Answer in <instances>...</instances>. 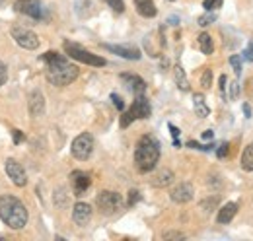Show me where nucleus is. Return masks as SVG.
Listing matches in <instances>:
<instances>
[{
    "label": "nucleus",
    "instance_id": "1",
    "mask_svg": "<svg viewBox=\"0 0 253 241\" xmlns=\"http://www.w3.org/2000/svg\"><path fill=\"white\" fill-rule=\"evenodd\" d=\"M43 60L47 64L45 78L53 86H68L78 78V66L70 64V60L64 55H59L57 51H49L43 55Z\"/></svg>",
    "mask_w": 253,
    "mask_h": 241
},
{
    "label": "nucleus",
    "instance_id": "2",
    "mask_svg": "<svg viewBox=\"0 0 253 241\" xmlns=\"http://www.w3.org/2000/svg\"><path fill=\"white\" fill-rule=\"evenodd\" d=\"M0 218L12 230H22L28 224V208L14 195L0 197Z\"/></svg>",
    "mask_w": 253,
    "mask_h": 241
},
{
    "label": "nucleus",
    "instance_id": "3",
    "mask_svg": "<svg viewBox=\"0 0 253 241\" xmlns=\"http://www.w3.org/2000/svg\"><path fill=\"white\" fill-rule=\"evenodd\" d=\"M160 160V144L152 136H142L134 150V163L140 173H148L156 167Z\"/></svg>",
    "mask_w": 253,
    "mask_h": 241
},
{
    "label": "nucleus",
    "instance_id": "4",
    "mask_svg": "<svg viewBox=\"0 0 253 241\" xmlns=\"http://www.w3.org/2000/svg\"><path fill=\"white\" fill-rule=\"evenodd\" d=\"M150 113H152V109H150L148 99H146L142 93H138V95H136V99L132 101V107L123 113V117H121V126L126 128V126H128L134 119H148V117H150Z\"/></svg>",
    "mask_w": 253,
    "mask_h": 241
},
{
    "label": "nucleus",
    "instance_id": "5",
    "mask_svg": "<svg viewBox=\"0 0 253 241\" xmlns=\"http://www.w3.org/2000/svg\"><path fill=\"white\" fill-rule=\"evenodd\" d=\"M95 204L103 214H115L123 208V197L113 191H101L95 199Z\"/></svg>",
    "mask_w": 253,
    "mask_h": 241
},
{
    "label": "nucleus",
    "instance_id": "6",
    "mask_svg": "<svg viewBox=\"0 0 253 241\" xmlns=\"http://www.w3.org/2000/svg\"><path fill=\"white\" fill-rule=\"evenodd\" d=\"M64 53H66L70 59L80 60V62L90 64V66H103V64H105V59H101V57H97V55H92L90 51H86V49H82V47H78V45H74V43H64Z\"/></svg>",
    "mask_w": 253,
    "mask_h": 241
},
{
    "label": "nucleus",
    "instance_id": "7",
    "mask_svg": "<svg viewBox=\"0 0 253 241\" xmlns=\"http://www.w3.org/2000/svg\"><path fill=\"white\" fill-rule=\"evenodd\" d=\"M70 150H72V156L76 160H80V161L88 160L92 156V152H94V138H92V134L90 132H82L80 136H76Z\"/></svg>",
    "mask_w": 253,
    "mask_h": 241
},
{
    "label": "nucleus",
    "instance_id": "8",
    "mask_svg": "<svg viewBox=\"0 0 253 241\" xmlns=\"http://www.w3.org/2000/svg\"><path fill=\"white\" fill-rule=\"evenodd\" d=\"M12 39L20 47H24L28 51H35L39 47V37L32 30L24 28V26H12Z\"/></svg>",
    "mask_w": 253,
    "mask_h": 241
},
{
    "label": "nucleus",
    "instance_id": "9",
    "mask_svg": "<svg viewBox=\"0 0 253 241\" xmlns=\"http://www.w3.org/2000/svg\"><path fill=\"white\" fill-rule=\"evenodd\" d=\"M4 169H6L8 177L12 179V183H14L16 187H26L28 175H26V171H24V165H22L18 160H14V158L6 160V161H4Z\"/></svg>",
    "mask_w": 253,
    "mask_h": 241
},
{
    "label": "nucleus",
    "instance_id": "10",
    "mask_svg": "<svg viewBox=\"0 0 253 241\" xmlns=\"http://www.w3.org/2000/svg\"><path fill=\"white\" fill-rule=\"evenodd\" d=\"M14 8H16L18 14H24V16L33 18V20L43 18V6H41L39 0H16Z\"/></svg>",
    "mask_w": 253,
    "mask_h": 241
},
{
    "label": "nucleus",
    "instance_id": "11",
    "mask_svg": "<svg viewBox=\"0 0 253 241\" xmlns=\"http://www.w3.org/2000/svg\"><path fill=\"white\" fill-rule=\"evenodd\" d=\"M70 183H72L74 195H76V197H82V195L90 189L92 179H90V175L84 173V171H72V173H70Z\"/></svg>",
    "mask_w": 253,
    "mask_h": 241
},
{
    "label": "nucleus",
    "instance_id": "12",
    "mask_svg": "<svg viewBox=\"0 0 253 241\" xmlns=\"http://www.w3.org/2000/svg\"><path fill=\"white\" fill-rule=\"evenodd\" d=\"M169 195H171V201H173V202L185 204V202H189L191 199H193L195 191H193V185H191V183H179Z\"/></svg>",
    "mask_w": 253,
    "mask_h": 241
},
{
    "label": "nucleus",
    "instance_id": "13",
    "mask_svg": "<svg viewBox=\"0 0 253 241\" xmlns=\"http://www.w3.org/2000/svg\"><path fill=\"white\" fill-rule=\"evenodd\" d=\"M103 49H107V51H111V53H115L126 60L140 59V51L136 47H130V45H107V43H103Z\"/></svg>",
    "mask_w": 253,
    "mask_h": 241
},
{
    "label": "nucleus",
    "instance_id": "14",
    "mask_svg": "<svg viewBox=\"0 0 253 241\" xmlns=\"http://www.w3.org/2000/svg\"><path fill=\"white\" fill-rule=\"evenodd\" d=\"M28 107H30V113L32 117H41L45 113V97L39 90H33L28 97Z\"/></svg>",
    "mask_w": 253,
    "mask_h": 241
},
{
    "label": "nucleus",
    "instance_id": "15",
    "mask_svg": "<svg viewBox=\"0 0 253 241\" xmlns=\"http://www.w3.org/2000/svg\"><path fill=\"white\" fill-rule=\"evenodd\" d=\"M72 220L78 224V226H86L90 220H92V206L86 204V202H78L72 210Z\"/></svg>",
    "mask_w": 253,
    "mask_h": 241
},
{
    "label": "nucleus",
    "instance_id": "16",
    "mask_svg": "<svg viewBox=\"0 0 253 241\" xmlns=\"http://www.w3.org/2000/svg\"><path fill=\"white\" fill-rule=\"evenodd\" d=\"M121 80L125 82L126 88L132 91V93H136V95L138 93H144V90H146V82L140 76H136V74H123Z\"/></svg>",
    "mask_w": 253,
    "mask_h": 241
},
{
    "label": "nucleus",
    "instance_id": "17",
    "mask_svg": "<svg viewBox=\"0 0 253 241\" xmlns=\"http://www.w3.org/2000/svg\"><path fill=\"white\" fill-rule=\"evenodd\" d=\"M134 6H136V12L142 18H154L158 14L154 0H134Z\"/></svg>",
    "mask_w": 253,
    "mask_h": 241
},
{
    "label": "nucleus",
    "instance_id": "18",
    "mask_svg": "<svg viewBox=\"0 0 253 241\" xmlns=\"http://www.w3.org/2000/svg\"><path fill=\"white\" fill-rule=\"evenodd\" d=\"M236 214H238V204L236 202H228V204H224L220 210H218L216 220H218V224H230Z\"/></svg>",
    "mask_w": 253,
    "mask_h": 241
},
{
    "label": "nucleus",
    "instance_id": "19",
    "mask_svg": "<svg viewBox=\"0 0 253 241\" xmlns=\"http://www.w3.org/2000/svg\"><path fill=\"white\" fill-rule=\"evenodd\" d=\"M193 109H195L197 117H201V119L209 117L211 109H209V105H207V101H205V95H203V93H195V95H193Z\"/></svg>",
    "mask_w": 253,
    "mask_h": 241
},
{
    "label": "nucleus",
    "instance_id": "20",
    "mask_svg": "<svg viewBox=\"0 0 253 241\" xmlns=\"http://www.w3.org/2000/svg\"><path fill=\"white\" fill-rule=\"evenodd\" d=\"M173 181V171H169V169H160L158 173L152 177V187H158V189H162V187H168L169 183Z\"/></svg>",
    "mask_w": 253,
    "mask_h": 241
},
{
    "label": "nucleus",
    "instance_id": "21",
    "mask_svg": "<svg viewBox=\"0 0 253 241\" xmlns=\"http://www.w3.org/2000/svg\"><path fill=\"white\" fill-rule=\"evenodd\" d=\"M197 41H199V47H201V51H203L205 55H212V51H214V43H212V37H211L209 33H201Z\"/></svg>",
    "mask_w": 253,
    "mask_h": 241
},
{
    "label": "nucleus",
    "instance_id": "22",
    "mask_svg": "<svg viewBox=\"0 0 253 241\" xmlns=\"http://www.w3.org/2000/svg\"><path fill=\"white\" fill-rule=\"evenodd\" d=\"M173 76H175V84H177V88L181 91H189V82H187V78H185V72H183V68L177 64L175 68H173Z\"/></svg>",
    "mask_w": 253,
    "mask_h": 241
},
{
    "label": "nucleus",
    "instance_id": "23",
    "mask_svg": "<svg viewBox=\"0 0 253 241\" xmlns=\"http://www.w3.org/2000/svg\"><path fill=\"white\" fill-rule=\"evenodd\" d=\"M242 167L246 171H253V142L248 144V148L242 154Z\"/></svg>",
    "mask_w": 253,
    "mask_h": 241
},
{
    "label": "nucleus",
    "instance_id": "24",
    "mask_svg": "<svg viewBox=\"0 0 253 241\" xmlns=\"http://www.w3.org/2000/svg\"><path fill=\"white\" fill-rule=\"evenodd\" d=\"M68 197H70V195H66V189H64V187L57 189V191H55V206L64 210V208L68 206Z\"/></svg>",
    "mask_w": 253,
    "mask_h": 241
},
{
    "label": "nucleus",
    "instance_id": "25",
    "mask_svg": "<svg viewBox=\"0 0 253 241\" xmlns=\"http://www.w3.org/2000/svg\"><path fill=\"white\" fill-rule=\"evenodd\" d=\"M201 86H203L205 90H209V88L212 86V70H211V68H205V72H203V76H201Z\"/></svg>",
    "mask_w": 253,
    "mask_h": 241
},
{
    "label": "nucleus",
    "instance_id": "26",
    "mask_svg": "<svg viewBox=\"0 0 253 241\" xmlns=\"http://www.w3.org/2000/svg\"><path fill=\"white\" fill-rule=\"evenodd\" d=\"M214 22H216V14H211V12L199 18V26H201V28H207V26H211V24H214Z\"/></svg>",
    "mask_w": 253,
    "mask_h": 241
},
{
    "label": "nucleus",
    "instance_id": "27",
    "mask_svg": "<svg viewBox=\"0 0 253 241\" xmlns=\"http://www.w3.org/2000/svg\"><path fill=\"white\" fill-rule=\"evenodd\" d=\"M216 204H218V197H212V199L203 201V202H201V208H203L205 212H211V210H214Z\"/></svg>",
    "mask_w": 253,
    "mask_h": 241
},
{
    "label": "nucleus",
    "instance_id": "28",
    "mask_svg": "<svg viewBox=\"0 0 253 241\" xmlns=\"http://www.w3.org/2000/svg\"><path fill=\"white\" fill-rule=\"evenodd\" d=\"M111 8H113V12H117V14H123L125 12V2L123 0H105Z\"/></svg>",
    "mask_w": 253,
    "mask_h": 241
},
{
    "label": "nucleus",
    "instance_id": "29",
    "mask_svg": "<svg viewBox=\"0 0 253 241\" xmlns=\"http://www.w3.org/2000/svg\"><path fill=\"white\" fill-rule=\"evenodd\" d=\"M220 6H222V0H205V2H203V8H205L207 12H212V10L220 8Z\"/></svg>",
    "mask_w": 253,
    "mask_h": 241
},
{
    "label": "nucleus",
    "instance_id": "30",
    "mask_svg": "<svg viewBox=\"0 0 253 241\" xmlns=\"http://www.w3.org/2000/svg\"><path fill=\"white\" fill-rule=\"evenodd\" d=\"M230 64H232L234 72L240 76V74H242V60H240V57H238V55H232V57H230Z\"/></svg>",
    "mask_w": 253,
    "mask_h": 241
},
{
    "label": "nucleus",
    "instance_id": "31",
    "mask_svg": "<svg viewBox=\"0 0 253 241\" xmlns=\"http://www.w3.org/2000/svg\"><path fill=\"white\" fill-rule=\"evenodd\" d=\"M138 201H140V193H138V191H130V193H128V201H126V204H128V206H134Z\"/></svg>",
    "mask_w": 253,
    "mask_h": 241
},
{
    "label": "nucleus",
    "instance_id": "32",
    "mask_svg": "<svg viewBox=\"0 0 253 241\" xmlns=\"http://www.w3.org/2000/svg\"><path fill=\"white\" fill-rule=\"evenodd\" d=\"M162 238L164 240H185V234H181V232H166Z\"/></svg>",
    "mask_w": 253,
    "mask_h": 241
},
{
    "label": "nucleus",
    "instance_id": "33",
    "mask_svg": "<svg viewBox=\"0 0 253 241\" xmlns=\"http://www.w3.org/2000/svg\"><path fill=\"white\" fill-rule=\"evenodd\" d=\"M111 101H113V105H115L119 111H123V109H125V103H123V99H121L117 93H111Z\"/></svg>",
    "mask_w": 253,
    "mask_h": 241
},
{
    "label": "nucleus",
    "instance_id": "34",
    "mask_svg": "<svg viewBox=\"0 0 253 241\" xmlns=\"http://www.w3.org/2000/svg\"><path fill=\"white\" fill-rule=\"evenodd\" d=\"M6 78H8V68H6V64L0 60V86H4Z\"/></svg>",
    "mask_w": 253,
    "mask_h": 241
},
{
    "label": "nucleus",
    "instance_id": "35",
    "mask_svg": "<svg viewBox=\"0 0 253 241\" xmlns=\"http://www.w3.org/2000/svg\"><path fill=\"white\" fill-rule=\"evenodd\" d=\"M244 59L246 60H250V62H253V41L248 45V49L244 51Z\"/></svg>",
    "mask_w": 253,
    "mask_h": 241
},
{
    "label": "nucleus",
    "instance_id": "36",
    "mask_svg": "<svg viewBox=\"0 0 253 241\" xmlns=\"http://www.w3.org/2000/svg\"><path fill=\"white\" fill-rule=\"evenodd\" d=\"M238 93H240L238 82H232V86H230V97H232V99H236V97H238Z\"/></svg>",
    "mask_w": 253,
    "mask_h": 241
},
{
    "label": "nucleus",
    "instance_id": "37",
    "mask_svg": "<svg viewBox=\"0 0 253 241\" xmlns=\"http://www.w3.org/2000/svg\"><path fill=\"white\" fill-rule=\"evenodd\" d=\"M228 148H230V146H228V144L224 142V144H222L220 148H218V152H216V156H218V158H224V156L228 154Z\"/></svg>",
    "mask_w": 253,
    "mask_h": 241
},
{
    "label": "nucleus",
    "instance_id": "38",
    "mask_svg": "<svg viewBox=\"0 0 253 241\" xmlns=\"http://www.w3.org/2000/svg\"><path fill=\"white\" fill-rule=\"evenodd\" d=\"M169 130H171L173 140H177V138H179V128H177V126H173V124H169Z\"/></svg>",
    "mask_w": 253,
    "mask_h": 241
},
{
    "label": "nucleus",
    "instance_id": "39",
    "mask_svg": "<svg viewBox=\"0 0 253 241\" xmlns=\"http://www.w3.org/2000/svg\"><path fill=\"white\" fill-rule=\"evenodd\" d=\"M22 140H24V134H22L20 130H14V142H16V144H20Z\"/></svg>",
    "mask_w": 253,
    "mask_h": 241
},
{
    "label": "nucleus",
    "instance_id": "40",
    "mask_svg": "<svg viewBox=\"0 0 253 241\" xmlns=\"http://www.w3.org/2000/svg\"><path fill=\"white\" fill-rule=\"evenodd\" d=\"M203 138H205V140H212V130H205V132H203Z\"/></svg>",
    "mask_w": 253,
    "mask_h": 241
},
{
    "label": "nucleus",
    "instance_id": "41",
    "mask_svg": "<svg viewBox=\"0 0 253 241\" xmlns=\"http://www.w3.org/2000/svg\"><path fill=\"white\" fill-rule=\"evenodd\" d=\"M224 90H226V76H220V91L224 93Z\"/></svg>",
    "mask_w": 253,
    "mask_h": 241
},
{
    "label": "nucleus",
    "instance_id": "42",
    "mask_svg": "<svg viewBox=\"0 0 253 241\" xmlns=\"http://www.w3.org/2000/svg\"><path fill=\"white\" fill-rule=\"evenodd\" d=\"M244 113L250 117V115H252V107H250V105H244Z\"/></svg>",
    "mask_w": 253,
    "mask_h": 241
},
{
    "label": "nucleus",
    "instance_id": "43",
    "mask_svg": "<svg viewBox=\"0 0 253 241\" xmlns=\"http://www.w3.org/2000/svg\"><path fill=\"white\" fill-rule=\"evenodd\" d=\"M4 2H6V0H0V4H4Z\"/></svg>",
    "mask_w": 253,
    "mask_h": 241
}]
</instances>
